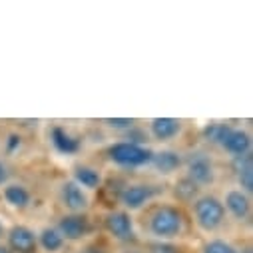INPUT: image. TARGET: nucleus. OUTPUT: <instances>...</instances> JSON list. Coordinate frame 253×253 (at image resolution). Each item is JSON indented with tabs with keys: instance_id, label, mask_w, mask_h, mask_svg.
Instances as JSON below:
<instances>
[{
	"instance_id": "nucleus-1",
	"label": "nucleus",
	"mask_w": 253,
	"mask_h": 253,
	"mask_svg": "<svg viewBox=\"0 0 253 253\" xmlns=\"http://www.w3.org/2000/svg\"><path fill=\"white\" fill-rule=\"evenodd\" d=\"M185 219L175 206H160L150 217V233L160 241L175 239L183 233Z\"/></svg>"
},
{
	"instance_id": "nucleus-2",
	"label": "nucleus",
	"mask_w": 253,
	"mask_h": 253,
	"mask_svg": "<svg viewBox=\"0 0 253 253\" xmlns=\"http://www.w3.org/2000/svg\"><path fill=\"white\" fill-rule=\"evenodd\" d=\"M108 158L122 168H142L152 164L154 152L138 142H118L108 148Z\"/></svg>"
},
{
	"instance_id": "nucleus-3",
	"label": "nucleus",
	"mask_w": 253,
	"mask_h": 253,
	"mask_svg": "<svg viewBox=\"0 0 253 253\" xmlns=\"http://www.w3.org/2000/svg\"><path fill=\"white\" fill-rule=\"evenodd\" d=\"M194 217L196 223L200 225V229L204 231H215L221 227L223 219H225V210L221 200H217L215 196H202L194 202Z\"/></svg>"
},
{
	"instance_id": "nucleus-4",
	"label": "nucleus",
	"mask_w": 253,
	"mask_h": 253,
	"mask_svg": "<svg viewBox=\"0 0 253 253\" xmlns=\"http://www.w3.org/2000/svg\"><path fill=\"white\" fill-rule=\"evenodd\" d=\"M158 194H160V187H156V185H150V183H132V185L122 189L120 202H122V206L126 210L138 211L146 204H150Z\"/></svg>"
},
{
	"instance_id": "nucleus-5",
	"label": "nucleus",
	"mask_w": 253,
	"mask_h": 253,
	"mask_svg": "<svg viewBox=\"0 0 253 253\" xmlns=\"http://www.w3.org/2000/svg\"><path fill=\"white\" fill-rule=\"evenodd\" d=\"M104 227L118 241L134 239V219L128 211H110L104 219Z\"/></svg>"
},
{
	"instance_id": "nucleus-6",
	"label": "nucleus",
	"mask_w": 253,
	"mask_h": 253,
	"mask_svg": "<svg viewBox=\"0 0 253 253\" xmlns=\"http://www.w3.org/2000/svg\"><path fill=\"white\" fill-rule=\"evenodd\" d=\"M56 229L60 231L62 237H64V241L66 239L78 241V239H82V237H86L90 233L92 225H90V219L84 213H68V215H64L58 221Z\"/></svg>"
},
{
	"instance_id": "nucleus-7",
	"label": "nucleus",
	"mask_w": 253,
	"mask_h": 253,
	"mask_svg": "<svg viewBox=\"0 0 253 253\" xmlns=\"http://www.w3.org/2000/svg\"><path fill=\"white\" fill-rule=\"evenodd\" d=\"M185 177L192 179L198 187H200V185H210V183H213V179H215V169H213L211 160H210L208 156H204V154L194 156L192 160L187 162V175H185Z\"/></svg>"
},
{
	"instance_id": "nucleus-8",
	"label": "nucleus",
	"mask_w": 253,
	"mask_h": 253,
	"mask_svg": "<svg viewBox=\"0 0 253 253\" xmlns=\"http://www.w3.org/2000/svg\"><path fill=\"white\" fill-rule=\"evenodd\" d=\"M12 253H34L38 247V235L26 225H14L8 231V245Z\"/></svg>"
},
{
	"instance_id": "nucleus-9",
	"label": "nucleus",
	"mask_w": 253,
	"mask_h": 253,
	"mask_svg": "<svg viewBox=\"0 0 253 253\" xmlns=\"http://www.w3.org/2000/svg\"><path fill=\"white\" fill-rule=\"evenodd\" d=\"M60 200H62V206H64L70 213H82L88 208L86 192L78 183H74L72 179L62 183V187H60Z\"/></svg>"
},
{
	"instance_id": "nucleus-10",
	"label": "nucleus",
	"mask_w": 253,
	"mask_h": 253,
	"mask_svg": "<svg viewBox=\"0 0 253 253\" xmlns=\"http://www.w3.org/2000/svg\"><path fill=\"white\" fill-rule=\"evenodd\" d=\"M219 146L227 154H231L233 158H239V156L249 154L251 138L245 130H237V128H231L229 126V128L225 130V134H223V138H221V142H219Z\"/></svg>"
},
{
	"instance_id": "nucleus-11",
	"label": "nucleus",
	"mask_w": 253,
	"mask_h": 253,
	"mask_svg": "<svg viewBox=\"0 0 253 253\" xmlns=\"http://www.w3.org/2000/svg\"><path fill=\"white\" fill-rule=\"evenodd\" d=\"M223 204V210L229 211L235 219H245L249 215V210H251V202H249V196L241 189H229L225 194V200L221 202Z\"/></svg>"
},
{
	"instance_id": "nucleus-12",
	"label": "nucleus",
	"mask_w": 253,
	"mask_h": 253,
	"mask_svg": "<svg viewBox=\"0 0 253 253\" xmlns=\"http://www.w3.org/2000/svg\"><path fill=\"white\" fill-rule=\"evenodd\" d=\"M50 140H52V146L56 148V152L64 154V156H74L82 148L80 140L76 136H72L66 128H62V126H54L52 134H50Z\"/></svg>"
},
{
	"instance_id": "nucleus-13",
	"label": "nucleus",
	"mask_w": 253,
	"mask_h": 253,
	"mask_svg": "<svg viewBox=\"0 0 253 253\" xmlns=\"http://www.w3.org/2000/svg\"><path fill=\"white\" fill-rule=\"evenodd\" d=\"M150 132L156 140L168 142V140H173L181 132V122L175 118H154L150 122Z\"/></svg>"
},
{
	"instance_id": "nucleus-14",
	"label": "nucleus",
	"mask_w": 253,
	"mask_h": 253,
	"mask_svg": "<svg viewBox=\"0 0 253 253\" xmlns=\"http://www.w3.org/2000/svg\"><path fill=\"white\" fill-rule=\"evenodd\" d=\"M233 168L237 173V181L241 185V192H245L249 196L253 189V158H251V154L233 158Z\"/></svg>"
},
{
	"instance_id": "nucleus-15",
	"label": "nucleus",
	"mask_w": 253,
	"mask_h": 253,
	"mask_svg": "<svg viewBox=\"0 0 253 253\" xmlns=\"http://www.w3.org/2000/svg\"><path fill=\"white\" fill-rule=\"evenodd\" d=\"M2 196H4V202H6L10 208H14V210H24V208H28V204H30V200H32L30 192H28L24 185H20V183H8V185H4Z\"/></svg>"
},
{
	"instance_id": "nucleus-16",
	"label": "nucleus",
	"mask_w": 253,
	"mask_h": 253,
	"mask_svg": "<svg viewBox=\"0 0 253 253\" xmlns=\"http://www.w3.org/2000/svg\"><path fill=\"white\" fill-rule=\"evenodd\" d=\"M152 166L164 173V175H169L173 171L179 169L181 166V156L177 152H171V150H162V152H154V158H152Z\"/></svg>"
},
{
	"instance_id": "nucleus-17",
	"label": "nucleus",
	"mask_w": 253,
	"mask_h": 253,
	"mask_svg": "<svg viewBox=\"0 0 253 253\" xmlns=\"http://www.w3.org/2000/svg\"><path fill=\"white\" fill-rule=\"evenodd\" d=\"M74 183H78L84 192L86 189H98L102 185V173L90 166H78L74 169Z\"/></svg>"
},
{
	"instance_id": "nucleus-18",
	"label": "nucleus",
	"mask_w": 253,
	"mask_h": 253,
	"mask_svg": "<svg viewBox=\"0 0 253 253\" xmlns=\"http://www.w3.org/2000/svg\"><path fill=\"white\" fill-rule=\"evenodd\" d=\"M38 243L46 253H58L64 247V237L60 235V231L56 227H44L38 233Z\"/></svg>"
},
{
	"instance_id": "nucleus-19",
	"label": "nucleus",
	"mask_w": 253,
	"mask_h": 253,
	"mask_svg": "<svg viewBox=\"0 0 253 253\" xmlns=\"http://www.w3.org/2000/svg\"><path fill=\"white\" fill-rule=\"evenodd\" d=\"M202 253H237V249L225 239H211L204 245Z\"/></svg>"
},
{
	"instance_id": "nucleus-20",
	"label": "nucleus",
	"mask_w": 253,
	"mask_h": 253,
	"mask_svg": "<svg viewBox=\"0 0 253 253\" xmlns=\"http://www.w3.org/2000/svg\"><path fill=\"white\" fill-rule=\"evenodd\" d=\"M196 192H198V185L192 179H187V177H183L175 185V194H179V198H183V200H192L196 196Z\"/></svg>"
},
{
	"instance_id": "nucleus-21",
	"label": "nucleus",
	"mask_w": 253,
	"mask_h": 253,
	"mask_svg": "<svg viewBox=\"0 0 253 253\" xmlns=\"http://www.w3.org/2000/svg\"><path fill=\"white\" fill-rule=\"evenodd\" d=\"M110 128H114V130H130L132 126H134V120L132 118H108V120H104Z\"/></svg>"
},
{
	"instance_id": "nucleus-22",
	"label": "nucleus",
	"mask_w": 253,
	"mask_h": 253,
	"mask_svg": "<svg viewBox=\"0 0 253 253\" xmlns=\"http://www.w3.org/2000/svg\"><path fill=\"white\" fill-rule=\"evenodd\" d=\"M150 253H179V249L168 241H160V243H154L150 247Z\"/></svg>"
},
{
	"instance_id": "nucleus-23",
	"label": "nucleus",
	"mask_w": 253,
	"mask_h": 253,
	"mask_svg": "<svg viewBox=\"0 0 253 253\" xmlns=\"http://www.w3.org/2000/svg\"><path fill=\"white\" fill-rule=\"evenodd\" d=\"M20 146H22V138H20L18 134H10L8 140H6V152L12 154V152H16Z\"/></svg>"
},
{
	"instance_id": "nucleus-24",
	"label": "nucleus",
	"mask_w": 253,
	"mask_h": 253,
	"mask_svg": "<svg viewBox=\"0 0 253 253\" xmlns=\"http://www.w3.org/2000/svg\"><path fill=\"white\" fill-rule=\"evenodd\" d=\"M6 177H8V173H6V168L2 166V162H0V187H2V185H4Z\"/></svg>"
},
{
	"instance_id": "nucleus-25",
	"label": "nucleus",
	"mask_w": 253,
	"mask_h": 253,
	"mask_svg": "<svg viewBox=\"0 0 253 253\" xmlns=\"http://www.w3.org/2000/svg\"><path fill=\"white\" fill-rule=\"evenodd\" d=\"M0 253H12V251H10L6 245H0Z\"/></svg>"
},
{
	"instance_id": "nucleus-26",
	"label": "nucleus",
	"mask_w": 253,
	"mask_h": 253,
	"mask_svg": "<svg viewBox=\"0 0 253 253\" xmlns=\"http://www.w3.org/2000/svg\"><path fill=\"white\" fill-rule=\"evenodd\" d=\"M2 235H4V225H2V221H0V239H2Z\"/></svg>"
},
{
	"instance_id": "nucleus-27",
	"label": "nucleus",
	"mask_w": 253,
	"mask_h": 253,
	"mask_svg": "<svg viewBox=\"0 0 253 253\" xmlns=\"http://www.w3.org/2000/svg\"><path fill=\"white\" fill-rule=\"evenodd\" d=\"M126 253H140V251H126Z\"/></svg>"
}]
</instances>
